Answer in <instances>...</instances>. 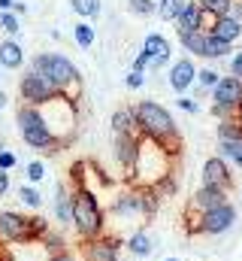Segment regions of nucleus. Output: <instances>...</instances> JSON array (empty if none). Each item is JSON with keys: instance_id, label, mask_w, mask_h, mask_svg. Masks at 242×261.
I'll list each match as a JSON object with an SVG mask.
<instances>
[{"instance_id": "46", "label": "nucleus", "mask_w": 242, "mask_h": 261, "mask_svg": "<svg viewBox=\"0 0 242 261\" xmlns=\"http://www.w3.org/2000/svg\"><path fill=\"white\" fill-rule=\"evenodd\" d=\"M3 107H6V94L0 91V110H3Z\"/></svg>"}, {"instance_id": "6", "label": "nucleus", "mask_w": 242, "mask_h": 261, "mask_svg": "<svg viewBox=\"0 0 242 261\" xmlns=\"http://www.w3.org/2000/svg\"><path fill=\"white\" fill-rule=\"evenodd\" d=\"M233 225H236V206L230 200L215 206V210H206L188 222L191 234H203V237H221V234L233 231Z\"/></svg>"}, {"instance_id": "22", "label": "nucleus", "mask_w": 242, "mask_h": 261, "mask_svg": "<svg viewBox=\"0 0 242 261\" xmlns=\"http://www.w3.org/2000/svg\"><path fill=\"white\" fill-rule=\"evenodd\" d=\"M24 64V49L9 37V40H3L0 43V67H6V70H18V67Z\"/></svg>"}, {"instance_id": "20", "label": "nucleus", "mask_w": 242, "mask_h": 261, "mask_svg": "<svg viewBox=\"0 0 242 261\" xmlns=\"http://www.w3.org/2000/svg\"><path fill=\"white\" fill-rule=\"evenodd\" d=\"M52 213L60 225H73V192L67 186H58L55 189V197H52Z\"/></svg>"}, {"instance_id": "16", "label": "nucleus", "mask_w": 242, "mask_h": 261, "mask_svg": "<svg viewBox=\"0 0 242 261\" xmlns=\"http://www.w3.org/2000/svg\"><path fill=\"white\" fill-rule=\"evenodd\" d=\"M112 213L121 216V219L142 216V189L133 186V189H127V192H121V195L112 200Z\"/></svg>"}, {"instance_id": "32", "label": "nucleus", "mask_w": 242, "mask_h": 261, "mask_svg": "<svg viewBox=\"0 0 242 261\" xmlns=\"http://www.w3.org/2000/svg\"><path fill=\"white\" fill-rule=\"evenodd\" d=\"M148 189H155L161 200H164V197H173V195H176V189H179V182H176V173H170V176H164L161 182H155V186H148Z\"/></svg>"}, {"instance_id": "7", "label": "nucleus", "mask_w": 242, "mask_h": 261, "mask_svg": "<svg viewBox=\"0 0 242 261\" xmlns=\"http://www.w3.org/2000/svg\"><path fill=\"white\" fill-rule=\"evenodd\" d=\"M40 110H43V116H46L52 134L58 137V143L64 146V143L70 140V134L76 130V107H73V97L58 94V97H52L49 103H43Z\"/></svg>"}, {"instance_id": "44", "label": "nucleus", "mask_w": 242, "mask_h": 261, "mask_svg": "<svg viewBox=\"0 0 242 261\" xmlns=\"http://www.w3.org/2000/svg\"><path fill=\"white\" fill-rule=\"evenodd\" d=\"M6 192H9V173L0 170V197H6Z\"/></svg>"}, {"instance_id": "48", "label": "nucleus", "mask_w": 242, "mask_h": 261, "mask_svg": "<svg viewBox=\"0 0 242 261\" xmlns=\"http://www.w3.org/2000/svg\"><path fill=\"white\" fill-rule=\"evenodd\" d=\"M3 149H6V146H3V140H0V152H3Z\"/></svg>"}, {"instance_id": "9", "label": "nucleus", "mask_w": 242, "mask_h": 261, "mask_svg": "<svg viewBox=\"0 0 242 261\" xmlns=\"http://www.w3.org/2000/svg\"><path fill=\"white\" fill-rule=\"evenodd\" d=\"M18 94H21V103H31V107H43V103H49L52 97H58L60 91L43 76V73H37L34 67L18 79Z\"/></svg>"}, {"instance_id": "13", "label": "nucleus", "mask_w": 242, "mask_h": 261, "mask_svg": "<svg viewBox=\"0 0 242 261\" xmlns=\"http://www.w3.org/2000/svg\"><path fill=\"white\" fill-rule=\"evenodd\" d=\"M227 195H230V192H224V189L200 186V189L191 195V200H188V210H191L194 216H200V213H206V210H215V206L227 203Z\"/></svg>"}, {"instance_id": "3", "label": "nucleus", "mask_w": 242, "mask_h": 261, "mask_svg": "<svg viewBox=\"0 0 242 261\" xmlns=\"http://www.w3.org/2000/svg\"><path fill=\"white\" fill-rule=\"evenodd\" d=\"M73 228L82 243L106 234V210L91 189H73Z\"/></svg>"}, {"instance_id": "12", "label": "nucleus", "mask_w": 242, "mask_h": 261, "mask_svg": "<svg viewBox=\"0 0 242 261\" xmlns=\"http://www.w3.org/2000/svg\"><path fill=\"white\" fill-rule=\"evenodd\" d=\"M82 255H85V261H121V243L115 237L103 234L97 240H85Z\"/></svg>"}, {"instance_id": "29", "label": "nucleus", "mask_w": 242, "mask_h": 261, "mask_svg": "<svg viewBox=\"0 0 242 261\" xmlns=\"http://www.w3.org/2000/svg\"><path fill=\"white\" fill-rule=\"evenodd\" d=\"M182 9H185V0H161L158 3V15L164 21H179Z\"/></svg>"}, {"instance_id": "14", "label": "nucleus", "mask_w": 242, "mask_h": 261, "mask_svg": "<svg viewBox=\"0 0 242 261\" xmlns=\"http://www.w3.org/2000/svg\"><path fill=\"white\" fill-rule=\"evenodd\" d=\"M115 161H118L124 170L133 173V164H136V155H139V134H115Z\"/></svg>"}, {"instance_id": "23", "label": "nucleus", "mask_w": 242, "mask_h": 261, "mask_svg": "<svg viewBox=\"0 0 242 261\" xmlns=\"http://www.w3.org/2000/svg\"><path fill=\"white\" fill-rule=\"evenodd\" d=\"M112 130L115 134H139V125H136V110L133 107H121L112 113Z\"/></svg>"}, {"instance_id": "37", "label": "nucleus", "mask_w": 242, "mask_h": 261, "mask_svg": "<svg viewBox=\"0 0 242 261\" xmlns=\"http://www.w3.org/2000/svg\"><path fill=\"white\" fill-rule=\"evenodd\" d=\"M197 82H200L203 88H215V85H218L221 79H218V73H215L212 67H203V70L197 73Z\"/></svg>"}, {"instance_id": "36", "label": "nucleus", "mask_w": 242, "mask_h": 261, "mask_svg": "<svg viewBox=\"0 0 242 261\" xmlns=\"http://www.w3.org/2000/svg\"><path fill=\"white\" fill-rule=\"evenodd\" d=\"M24 176H27V182H40V179L46 176V164H43V161H27Z\"/></svg>"}, {"instance_id": "28", "label": "nucleus", "mask_w": 242, "mask_h": 261, "mask_svg": "<svg viewBox=\"0 0 242 261\" xmlns=\"http://www.w3.org/2000/svg\"><path fill=\"white\" fill-rule=\"evenodd\" d=\"M218 140H242V119H224L218 122Z\"/></svg>"}, {"instance_id": "24", "label": "nucleus", "mask_w": 242, "mask_h": 261, "mask_svg": "<svg viewBox=\"0 0 242 261\" xmlns=\"http://www.w3.org/2000/svg\"><path fill=\"white\" fill-rule=\"evenodd\" d=\"M206 40H209V31H185L179 34V43L185 46V52H191V55H206Z\"/></svg>"}, {"instance_id": "30", "label": "nucleus", "mask_w": 242, "mask_h": 261, "mask_svg": "<svg viewBox=\"0 0 242 261\" xmlns=\"http://www.w3.org/2000/svg\"><path fill=\"white\" fill-rule=\"evenodd\" d=\"M227 52H230V43H224V40H218V37L209 34V40H206V55H203V58H227Z\"/></svg>"}, {"instance_id": "2", "label": "nucleus", "mask_w": 242, "mask_h": 261, "mask_svg": "<svg viewBox=\"0 0 242 261\" xmlns=\"http://www.w3.org/2000/svg\"><path fill=\"white\" fill-rule=\"evenodd\" d=\"M133 110H136V125H139V134H142V137H152V140L170 146V149L179 155L182 137H179V128H176L173 116H170V110H164V107L155 103V100H139Z\"/></svg>"}, {"instance_id": "41", "label": "nucleus", "mask_w": 242, "mask_h": 261, "mask_svg": "<svg viewBox=\"0 0 242 261\" xmlns=\"http://www.w3.org/2000/svg\"><path fill=\"white\" fill-rule=\"evenodd\" d=\"M179 110H185V113H197V110H200V103H197V100H191V97H185V94H182V97H179Z\"/></svg>"}, {"instance_id": "31", "label": "nucleus", "mask_w": 242, "mask_h": 261, "mask_svg": "<svg viewBox=\"0 0 242 261\" xmlns=\"http://www.w3.org/2000/svg\"><path fill=\"white\" fill-rule=\"evenodd\" d=\"M18 200H21L27 210H40V206H43V195H40L34 186H21V189H18Z\"/></svg>"}, {"instance_id": "40", "label": "nucleus", "mask_w": 242, "mask_h": 261, "mask_svg": "<svg viewBox=\"0 0 242 261\" xmlns=\"http://www.w3.org/2000/svg\"><path fill=\"white\" fill-rule=\"evenodd\" d=\"M15 164H18V158H15L9 149H3V152H0V170H6V173H9Z\"/></svg>"}, {"instance_id": "8", "label": "nucleus", "mask_w": 242, "mask_h": 261, "mask_svg": "<svg viewBox=\"0 0 242 261\" xmlns=\"http://www.w3.org/2000/svg\"><path fill=\"white\" fill-rule=\"evenodd\" d=\"M242 110V79L239 76H224L212 88V116L215 119H236Z\"/></svg>"}, {"instance_id": "21", "label": "nucleus", "mask_w": 242, "mask_h": 261, "mask_svg": "<svg viewBox=\"0 0 242 261\" xmlns=\"http://www.w3.org/2000/svg\"><path fill=\"white\" fill-rule=\"evenodd\" d=\"M203 18H206L203 6H200L197 0H191V3H185L179 21H176V28H179V34H185V31H203Z\"/></svg>"}, {"instance_id": "35", "label": "nucleus", "mask_w": 242, "mask_h": 261, "mask_svg": "<svg viewBox=\"0 0 242 261\" xmlns=\"http://www.w3.org/2000/svg\"><path fill=\"white\" fill-rule=\"evenodd\" d=\"M0 28L9 34V37H15L21 28H18V15L15 12H0Z\"/></svg>"}, {"instance_id": "10", "label": "nucleus", "mask_w": 242, "mask_h": 261, "mask_svg": "<svg viewBox=\"0 0 242 261\" xmlns=\"http://www.w3.org/2000/svg\"><path fill=\"white\" fill-rule=\"evenodd\" d=\"M0 243H18V246L37 243L34 228H31V216H21L15 210H0Z\"/></svg>"}, {"instance_id": "50", "label": "nucleus", "mask_w": 242, "mask_h": 261, "mask_svg": "<svg viewBox=\"0 0 242 261\" xmlns=\"http://www.w3.org/2000/svg\"><path fill=\"white\" fill-rule=\"evenodd\" d=\"M185 3H191V0H185Z\"/></svg>"}, {"instance_id": "49", "label": "nucleus", "mask_w": 242, "mask_h": 261, "mask_svg": "<svg viewBox=\"0 0 242 261\" xmlns=\"http://www.w3.org/2000/svg\"><path fill=\"white\" fill-rule=\"evenodd\" d=\"M239 119H242V110H239Z\"/></svg>"}, {"instance_id": "4", "label": "nucleus", "mask_w": 242, "mask_h": 261, "mask_svg": "<svg viewBox=\"0 0 242 261\" xmlns=\"http://www.w3.org/2000/svg\"><path fill=\"white\" fill-rule=\"evenodd\" d=\"M15 122H18V134H21V140H24L31 149L55 152V149L60 146L58 137L52 134V128H49V122H46V116H43L40 107L21 103V107L15 110Z\"/></svg>"}, {"instance_id": "38", "label": "nucleus", "mask_w": 242, "mask_h": 261, "mask_svg": "<svg viewBox=\"0 0 242 261\" xmlns=\"http://www.w3.org/2000/svg\"><path fill=\"white\" fill-rule=\"evenodd\" d=\"M130 3V9L136 12V15H152V12H158V3L155 0H127Z\"/></svg>"}, {"instance_id": "33", "label": "nucleus", "mask_w": 242, "mask_h": 261, "mask_svg": "<svg viewBox=\"0 0 242 261\" xmlns=\"http://www.w3.org/2000/svg\"><path fill=\"white\" fill-rule=\"evenodd\" d=\"M70 6H73V12H79L82 18H94V15L100 12V3H97V0H70Z\"/></svg>"}, {"instance_id": "27", "label": "nucleus", "mask_w": 242, "mask_h": 261, "mask_svg": "<svg viewBox=\"0 0 242 261\" xmlns=\"http://www.w3.org/2000/svg\"><path fill=\"white\" fill-rule=\"evenodd\" d=\"M73 40H76L82 49H91L94 40H97V34H94V28H91L88 21H79V24H73Z\"/></svg>"}, {"instance_id": "11", "label": "nucleus", "mask_w": 242, "mask_h": 261, "mask_svg": "<svg viewBox=\"0 0 242 261\" xmlns=\"http://www.w3.org/2000/svg\"><path fill=\"white\" fill-rule=\"evenodd\" d=\"M203 186L233 192V170H230V164H227L221 155L206 158V164H203Z\"/></svg>"}, {"instance_id": "34", "label": "nucleus", "mask_w": 242, "mask_h": 261, "mask_svg": "<svg viewBox=\"0 0 242 261\" xmlns=\"http://www.w3.org/2000/svg\"><path fill=\"white\" fill-rule=\"evenodd\" d=\"M40 246H43L49 255H55V252H67V240H64L60 234H55V231H52V234H46V240H43Z\"/></svg>"}, {"instance_id": "19", "label": "nucleus", "mask_w": 242, "mask_h": 261, "mask_svg": "<svg viewBox=\"0 0 242 261\" xmlns=\"http://www.w3.org/2000/svg\"><path fill=\"white\" fill-rule=\"evenodd\" d=\"M127 252L133 255V258H139V261H148V255L155 252V237L145 231V228H139V231H133L130 237H127Z\"/></svg>"}, {"instance_id": "45", "label": "nucleus", "mask_w": 242, "mask_h": 261, "mask_svg": "<svg viewBox=\"0 0 242 261\" xmlns=\"http://www.w3.org/2000/svg\"><path fill=\"white\" fill-rule=\"evenodd\" d=\"M9 9H15V0H0V12H9Z\"/></svg>"}, {"instance_id": "18", "label": "nucleus", "mask_w": 242, "mask_h": 261, "mask_svg": "<svg viewBox=\"0 0 242 261\" xmlns=\"http://www.w3.org/2000/svg\"><path fill=\"white\" fill-rule=\"evenodd\" d=\"M142 52L148 55V61H152V67H164L167 61H170V40L167 37H161V34H148L145 37V43H142Z\"/></svg>"}, {"instance_id": "43", "label": "nucleus", "mask_w": 242, "mask_h": 261, "mask_svg": "<svg viewBox=\"0 0 242 261\" xmlns=\"http://www.w3.org/2000/svg\"><path fill=\"white\" fill-rule=\"evenodd\" d=\"M46 261H79V258H76V255L67 249V252H55V255H49Z\"/></svg>"}, {"instance_id": "1", "label": "nucleus", "mask_w": 242, "mask_h": 261, "mask_svg": "<svg viewBox=\"0 0 242 261\" xmlns=\"http://www.w3.org/2000/svg\"><path fill=\"white\" fill-rule=\"evenodd\" d=\"M173 149L152 140V137H142L139 134V155H136V164H133V173H130V182L139 186V189H148L155 182H161L164 176L173 173Z\"/></svg>"}, {"instance_id": "47", "label": "nucleus", "mask_w": 242, "mask_h": 261, "mask_svg": "<svg viewBox=\"0 0 242 261\" xmlns=\"http://www.w3.org/2000/svg\"><path fill=\"white\" fill-rule=\"evenodd\" d=\"M164 261H179V258H176V255H167V258H164Z\"/></svg>"}, {"instance_id": "17", "label": "nucleus", "mask_w": 242, "mask_h": 261, "mask_svg": "<svg viewBox=\"0 0 242 261\" xmlns=\"http://www.w3.org/2000/svg\"><path fill=\"white\" fill-rule=\"evenodd\" d=\"M209 34L233 46V43H236V40L242 37V18H236V15H224V18H212V24H209Z\"/></svg>"}, {"instance_id": "15", "label": "nucleus", "mask_w": 242, "mask_h": 261, "mask_svg": "<svg viewBox=\"0 0 242 261\" xmlns=\"http://www.w3.org/2000/svg\"><path fill=\"white\" fill-rule=\"evenodd\" d=\"M197 73H200V70L194 67V61H191V58H179L176 64L170 67V76H167V82H170V88H173V91L185 94V91L194 85Z\"/></svg>"}, {"instance_id": "5", "label": "nucleus", "mask_w": 242, "mask_h": 261, "mask_svg": "<svg viewBox=\"0 0 242 261\" xmlns=\"http://www.w3.org/2000/svg\"><path fill=\"white\" fill-rule=\"evenodd\" d=\"M34 70L37 73H43L55 88H58L60 94H67V97H73L76 100V94H79V67L73 64L70 58H64V55H49V52H43V55H37L34 58Z\"/></svg>"}, {"instance_id": "42", "label": "nucleus", "mask_w": 242, "mask_h": 261, "mask_svg": "<svg viewBox=\"0 0 242 261\" xmlns=\"http://www.w3.org/2000/svg\"><path fill=\"white\" fill-rule=\"evenodd\" d=\"M230 76H239L242 79V52H236V55L230 58Z\"/></svg>"}, {"instance_id": "26", "label": "nucleus", "mask_w": 242, "mask_h": 261, "mask_svg": "<svg viewBox=\"0 0 242 261\" xmlns=\"http://www.w3.org/2000/svg\"><path fill=\"white\" fill-rule=\"evenodd\" d=\"M200 6H203V12L206 15H212V18H224V15H230L233 12V0H197Z\"/></svg>"}, {"instance_id": "39", "label": "nucleus", "mask_w": 242, "mask_h": 261, "mask_svg": "<svg viewBox=\"0 0 242 261\" xmlns=\"http://www.w3.org/2000/svg\"><path fill=\"white\" fill-rule=\"evenodd\" d=\"M142 85H145L142 70H130V73H127V88H133V91H136V88H142Z\"/></svg>"}, {"instance_id": "25", "label": "nucleus", "mask_w": 242, "mask_h": 261, "mask_svg": "<svg viewBox=\"0 0 242 261\" xmlns=\"http://www.w3.org/2000/svg\"><path fill=\"white\" fill-rule=\"evenodd\" d=\"M218 155L230 167H242V140H218Z\"/></svg>"}]
</instances>
